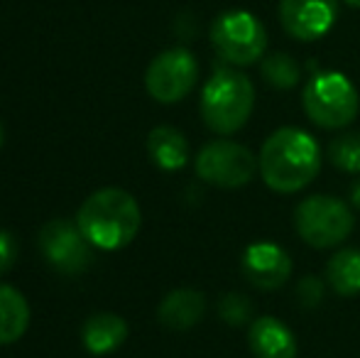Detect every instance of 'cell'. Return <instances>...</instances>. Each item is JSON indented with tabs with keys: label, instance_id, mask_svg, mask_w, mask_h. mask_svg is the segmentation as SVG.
<instances>
[{
	"label": "cell",
	"instance_id": "6da1fadb",
	"mask_svg": "<svg viewBox=\"0 0 360 358\" xmlns=\"http://www.w3.org/2000/svg\"><path fill=\"white\" fill-rule=\"evenodd\" d=\"M260 177L272 191L294 194L309 186L321 170L319 145L307 130L280 128L260 150Z\"/></svg>",
	"mask_w": 360,
	"mask_h": 358
},
{
	"label": "cell",
	"instance_id": "7a4b0ae2",
	"mask_svg": "<svg viewBox=\"0 0 360 358\" xmlns=\"http://www.w3.org/2000/svg\"><path fill=\"white\" fill-rule=\"evenodd\" d=\"M76 224L94 248L120 250L133 243V238L138 236L143 214L133 194L115 186H105L86 196L76 214Z\"/></svg>",
	"mask_w": 360,
	"mask_h": 358
},
{
	"label": "cell",
	"instance_id": "3957f363",
	"mask_svg": "<svg viewBox=\"0 0 360 358\" xmlns=\"http://www.w3.org/2000/svg\"><path fill=\"white\" fill-rule=\"evenodd\" d=\"M255 108V87L243 72L218 67L201 91V118L218 135H233Z\"/></svg>",
	"mask_w": 360,
	"mask_h": 358
},
{
	"label": "cell",
	"instance_id": "277c9868",
	"mask_svg": "<svg viewBox=\"0 0 360 358\" xmlns=\"http://www.w3.org/2000/svg\"><path fill=\"white\" fill-rule=\"evenodd\" d=\"M302 101L309 120L326 130H338L351 125L360 108L356 87L341 72L314 74L304 87Z\"/></svg>",
	"mask_w": 360,
	"mask_h": 358
},
{
	"label": "cell",
	"instance_id": "5b68a950",
	"mask_svg": "<svg viewBox=\"0 0 360 358\" xmlns=\"http://www.w3.org/2000/svg\"><path fill=\"white\" fill-rule=\"evenodd\" d=\"M211 44L231 67H250L265 57V25L248 10H226L211 25Z\"/></svg>",
	"mask_w": 360,
	"mask_h": 358
},
{
	"label": "cell",
	"instance_id": "8992f818",
	"mask_svg": "<svg viewBox=\"0 0 360 358\" xmlns=\"http://www.w3.org/2000/svg\"><path fill=\"white\" fill-rule=\"evenodd\" d=\"M353 211L336 196L316 194L304 199L294 211L299 238L311 248H333L343 243L353 231Z\"/></svg>",
	"mask_w": 360,
	"mask_h": 358
},
{
	"label": "cell",
	"instance_id": "52a82bcc",
	"mask_svg": "<svg viewBox=\"0 0 360 358\" xmlns=\"http://www.w3.org/2000/svg\"><path fill=\"white\" fill-rule=\"evenodd\" d=\"M194 167L196 174L209 184L221 186V189H240V186L250 184L260 165L245 145L216 140V143L201 148Z\"/></svg>",
	"mask_w": 360,
	"mask_h": 358
},
{
	"label": "cell",
	"instance_id": "ba28073f",
	"mask_svg": "<svg viewBox=\"0 0 360 358\" xmlns=\"http://www.w3.org/2000/svg\"><path fill=\"white\" fill-rule=\"evenodd\" d=\"M199 82V62L184 47L160 52L145 72V89L160 103H176L186 98Z\"/></svg>",
	"mask_w": 360,
	"mask_h": 358
},
{
	"label": "cell",
	"instance_id": "9c48e42d",
	"mask_svg": "<svg viewBox=\"0 0 360 358\" xmlns=\"http://www.w3.org/2000/svg\"><path fill=\"white\" fill-rule=\"evenodd\" d=\"M39 248L49 265L64 275H79L91 263V243L81 234L79 224L67 219H54L42 226Z\"/></svg>",
	"mask_w": 360,
	"mask_h": 358
},
{
	"label": "cell",
	"instance_id": "30bf717a",
	"mask_svg": "<svg viewBox=\"0 0 360 358\" xmlns=\"http://www.w3.org/2000/svg\"><path fill=\"white\" fill-rule=\"evenodd\" d=\"M280 25L292 39L316 42L338 20V0H280Z\"/></svg>",
	"mask_w": 360,
	"mask_h": 358
},
{
	"label": "cell",
	"instance_id": "8fae6325",
	"mask_svg": "<svg viewBox=\"0 0 360 358\" xmlns=\"http://www.w3.org/2000/svg\"><path fill=\"white\" fill-rule=\"evenodd\" d=\"M243 275L257 290H280L282 285L292 275V258L287 255V250H282L280 245L270 243V241H260L252 243L243 253Z\"/></svg>",
	"mask_w": 360,
	"mask_h": 358
},
{
	"label": "cell",
	"instance_id": "7c38bea8",
	"mask_svg": "<svg viewBox=\"0 0 360 358\" xmlns=\"http://www.w3.org/2000/svg\"><path fill=\"white\" fill-rule=\"evenodd\" d=\"M248 344L255 358H297V339L292 329L275 317H260L250 324Z\"/></svg>",
	"mask_w": 360,
	"mask_h": 358
},
{
	"label": "cell",
	"instance_id": "4fadbf2b",
	"mask_svg": "<svg viewBox=\"0 0 360 358\" xmlns=\"http://www.w3.org/2000/svg\"><path fill=\"white\" fill-rule=\"evenodd\" d=\"M81 339H84V346L89 354H113L128 339V321L123 317L113 314V312H101V314H94L86 319L84 329H81Z\"/></svg>",
	"mask_w": 360,
	"mask_h": 358
},
{
	"label": "cell",
	"instance_id": "5bb4252c",
	"mask_svg": "<svg viewBox=\"0 0 360 358\" xmlns=\"http://www.w3.org/2000/svg\"><path fill=\"white\" fill-rule=\"evenodd\" d=\"M206 312V300L196 290H174L160 302L157 319L162 326L174 331H186L201 321Z\"/></svg>",
	"mask_w": 360,
	"mask_h": 358
},
{
	"label": "cell",
	"instance_id": "9a60e30c",
	"mask_svg": "<svg viewBox=\"0 0 360 358\" xmlns=\"http://www.w3.org/2000/svg\"><path fill=\"white\" fill-rule=\"evenodd\" d=\"M147 153H150L152 162L160 170L176 172L189 160V145H186V138L176 128H172V125H157L147 135Z\"/></svg>",
	"mask_w": 360,
	"mask_h": 358
},
{
	"label": "cell",
	"instance_id": "2e32d148",
	"mask_svg": "<svg viewBox=\"0 0 360 358\" xmlns=\"http://www.w3.org/2000/svg\"><path fill=\"white\" fill-rule=\"evenodd\" d=\"M30 326V305L20 290L0 282V346L22 339Z\"/></svg>",
	"mask_w": 360,
	"mask_h": 358
},
{
	"label": "cell",
	"instance_id": "e0dca14e",
	"mask_svg": "<svg viewBox=\"0 0 360 358\" xmlns=\"http://www.w3.org/2000/svg\"><path fill=\"white\" fill-rule=\"evenodd\" d=\"M326 282L341 297L360 295V250L341 248L326 265Z\"/></svg>",
	"mask_w": 360,
	"mask_h": 358
},
{
	"label": "cell",
	"instance_id": "ac0fdd59",
	"mask_svg": "<svg viewBox=\"0 0 360 358\" xmlns=\"http://www.w3.org/2000/svg\"><path fill=\"white\" fill-rule=\"evenodd\" d=\"M260 72H262V79L270 84L272 89H282V91H289L299 84L302 79V67L299 62L287 52H275L270 57L262 59L260 64Z\"/></svg>",
	"mask_w": 360,
	"mask_h": 358
},
{
	"label": "cell",
	"instance_id": "d6986e66",
	"mask_svg": "<svg viewBox=\"0 0 360 358\" xmlns=\"http://www.w3.org/2000/svg\"><path fill=\"white\" fill-rule=\"evenodd\" d=\"M328 158L341 172H360V133H343L328 148Z\"/></svg>",
	"mask_w": 360,
	"mask_h": 358
},
{
	"label": "cell",
	"instance_id": "ffe728a7",
	"mask_svg": "<svg viewBox=\"0 0 360 358\" xmlns=\"http://www.w3.org/2000/svg\"><path fill=\"white\" fill-rule=\"evenodd\" d=\"M218 314L226 324L231 326H240L245 321H250L252 317V305L245 295H238V292H228V295L221 297L218 302Z\"/></svg>",
	"mask_w": 360,
	"mask_h": 358
},
{
	"label": "cell",
	"instance_id": "44dd1931",
	"mask_svg": "<svg viewBox=\"0 0 360 358\" xmlns=\"http://www.w3.org/2000/svg\"><path fill=\"white\" fill-rule=\"evenodd\" d=\"M297 297L304 307H316L323 300V285L316 277H304L297 285Z\"/></svg>",
	"mask_w": 360,
	"mask_h": 358
},
{
	"label": "cell",
	"instance_id": "7402d4cb",
	"mask_svg": "<svg viewBox=\"0 0 360 358\" xmlns=\"http://www.w3.org/2000/svg\"><path fill=\"white\" fill-rule=\"evenodd\" d=\"M15 258H18V245H15V238L8 234V231H0V275L13 270Z\"/></svg>",
	"mask_w": 360,
	"mask_h": 358
},
{
	"label": "cell",
	"instance_id": "603a6c76",
	"mask_svg": "<svg viewBox=\"0 0 360 358\" xmlns=\"http://www.w3.org/2000/svg\"><path fill=\"white\" fill-rule=\"evenodd\" d=\"M351 204L360 209V181H356V184H353V189H351Z\"/></svg>",
	"mask_w": 360,
	"mask_h": 358
},
{
	"label": "cell",
	"instance_id": "cb8c5ba5",
	"mask_svg": "<svg viewBox=\"0 0 360 358\" xmlns=\"http://www.w3.org/2000/svg\"><path fill=\"white\" fill-rule=\"evenodd\" d=\"M343 3H346L348 8H360V0H343Z\"/></svg>",
	"mask_w": 360,
	"mask_h": 358
},
{
	"label": "cell",
	"instance_id": "d4e9b609",
	"mask_svg": "<svg viewBox=\"0 0 360 358\" xmlns=\"http://www.w3.org/2000/svg\"><path fill=\"white\" fill-rule=\"evenodd\" d=\"M3 140H5V128H3V123H0V148H3Z\"/></svg>",
	"mask_w": 360,
	"mask_h": 358
}]
</instances>
